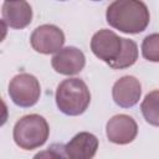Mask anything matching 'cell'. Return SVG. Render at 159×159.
Returning <instances> with one entry per match:
<instances>
[{"label":"cell","instance_id":"1","mask_svg":"<svg viewBox=\"0 0 159 159\" xmlns=\"http://www.w3.org/2000/svg\"><path fill=\"white\" fill-rule=\"evenodd\" d=\"M91 50L97 58L109 65L113 70L130 67L138 60L135 41L120 37L108 29H102L92 36Z\"/></svg>","mask_w":159,"mask_h":159},{"label":"cell","instance_id":"2","mask_svg":"<svg viewBox=\"0 0 159 159\" xmlns=\"http://www.w3.org/2000/svg\"><path fill=\"white\" fill-rule=\"evenodd\" d=\"M106 20L120 32L139 34L148 27L150 14L142 0H114L107 7Z\"/></svg>","mask_w":159,"mask_h":159},{"label":"cell","instance_id":"3","mask_svg":"<svg viewBox=\"0 0 159 159\" xmlns=\"http://www.w3.org/2000/svg\"><path fill=\"white\" fill-rule=\"evenodd\" d=\"M57 108L66 116H80L91 103V93L87 84L80 78H67L56 89Z\"/></svg>","mask_w":159,"mask_h":159},{"label":"cell","instance_id":"4","mask_svg":"<svg viewBox=\"0 0 159 159\" xmlns=\"http://www.w3.org/2000/svg\"><path fill=\"white\" fill-rule=\"evenodd\" d=\"M50 135L47 120L40 114L21 117L14 125L12 137L17 147L24 150H32L42 147Z\"/></svg>","mask_w":159,"mask_h":159},{"label":"cell","instance_id":"5","mask_svg":"<svg viewBox=\"0 0 159 159\" xmlns=\"http://www.w3.org/2000/svg\"><path fill=\"white\" fill-rule=\"evenodd\" d=\"M11 101L22 108H30L37 103L41 96L39 80L30 73H19L9 83L7 88Z\"/></svg>","mask_w":159,"mask_h":159},{"label":"cell","instance_id":"6","mask_svg":"<svg viewBox=\"0 0 159 159\" xmlns=\"http://www.w3.org/2000/svg\"><path fill=\"white\" fill-rule=\"evenodd\" d=\"M30 43L39 53H56L65 43V34L56 25L45 24L32 31L30 36Z\"/></svg>","mask_w":159,"mask_h":159},{"label":"cell","instance_id":"7","mask_svg":"<svg viewBox=\"0 0 159 159\" xmlns=\"http://www.w3.org/2000/svg\"><path fill=\"white\" fill-rule=\"evenodd\" d=\"M106 134L109 142L119 145L132 143L138 134V124L128 114H116L106 124Z\"/></svg>","mask_w":159,"mask_h":159},{"label":"cell","instance_id":"8","mask_svg":"<svg viewBox=\"0 0 159 159\" xmlns=\"http://www.w3.org/2000/svg\"><path fill=\"white\" fill-rule=\"evenodd\" d=\"M51 65L57 73L73 76L83 70L86 65V57L80 48L75 46H67L62 47L55 53V56L51 58Z\"/></svg>","mask_w":159,"mask_h":159},{"label":"cell","instance_id":"9","mask_svg":"<svg viewBox=\"0 0 159 159\" xmlns=\"http://www.w3.org/2000/svg\"><path fill=\"white\" fill-rule=\"evenodd\" d=\"M142 96L140 82L134 76H123L112 87V97L117 106L130 108L135 106Z\"/></svg>","mask_w":159,"mask_h":159},{"label":"cell","instance_id":"10","mask_svg":"<svg viewBox=\"0 0 159 159\" xmlns=\"http://www.w3.org/2000/svg\"><path fill=\"white\" fill-rule=\"evenodd\" d=\"M1 14L2 22L11 29H25L32 20V9L25 0H5Z\"/></svg>","mask_w":159,"mask_h":159},{"label":"cell","instance_id":"11","mask_svg":"<svg viewBox=\"0 0 159 159\" xmlns=\"http://www.w3.org/2000/svg\"><path fill=\"white\" fill-rule=\"evenodd\" d=\"M97 149V137L89 132H80L63 147V153L70 159H91L96 155Z\"/></svg>","mask_w":159,"mask_h":159},{"label":"cell","instance_id":"12","mask_svg":"<svg viewBox=\"0 0 159 159\" xmlns=\"http://www.w3.org/2000/svg\"><path fill=\"white\" fill-rule=\"evenodd\" d=\"M140 111L149 124L159 127V89H154L144 97L140 104Z\"/></svg>","mask_w":159,"mask_h":159},{"label":"cell","instance_id":"13","mask_svg":"<svg viewBox=\"0 0 159 159\" xmlns=\"http://www.w3.org/2000/svg\"><path fill=\"white\" fill-rule=\"evenodd\" d=\"M142 55L150 62H159V34H150L142 42Z\"/></svg>","mask_w":159,"mask_h":159},{"label":"cell","instance_id":"14","mask_svg":"<svg viewBox=\"0 0 159 159\" xmlns=\"http://www.w3.org/2000/svg\"><path fill=\"white\" fill-rule=\"evenodd\" d=\"M92 1H101V0H92Z\"/></svg>","mask_w":159,"mask_h":159},{"label":"cell","instance_id":"15","mask_svg":"<svg viewBox=\"0 0 159 159\" xmlns=\"http://www.w3.org/2000/svg\"><path fill=\"white\" fill-rule=\"evenodd\" d=\"M60 1H66V0H60Z\"/></svg>","mask_w":159,"mask_h":159}]
</instances>
